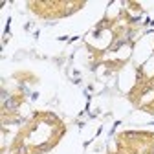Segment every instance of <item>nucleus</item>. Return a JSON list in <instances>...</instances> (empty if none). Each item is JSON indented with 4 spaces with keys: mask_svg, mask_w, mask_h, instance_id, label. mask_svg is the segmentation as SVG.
Listing matches in <instances>:
<instances>
[{
    "mask_svg": "<svg viewBox=\"0 0 154 154\" xmlns=\"http://www.w3.org/2000/svg\"><path fill=\"white\" fill-rule=\"evenodd\" d=\"M6 106L11 108V110H15V108H17V103L13 101V99H8V101H6Z\"/></svg>",
    "mask_w": 154,
    "mask_h": 154,
    "instance_id": "obj_1",
    "label": "nucleus"
},
{
    "mask_svg": "<svg viewBox=\"0 0 154 154\" xmlns=\"http://www.w3.org/2000/svg\"><path fill=\"white\" fill-rule=\"evenodd\" d=\"M125 136H127V138H139V134H138V132H127Z\"/></svg>",
    "mask_w": 154,
    "mask_h": 154,
    "instance_id": "obj_2",
    "label": "nucleus"
},
{
    "mask_svg": "<svg viewBox=\"0 0 154 154\" xmlns=\"http://www.w3.org/2000/svg\"><path fill=\"white\" fill-rule=\"evenodd\" d=\"M19 154H26V147H20V149H19Z\"/></svg>",
    "mask_w": 154,
    "mask_h": 154,
    "instance_id": "obj_3",
    "label": "nucleus"
}]
</instances>
